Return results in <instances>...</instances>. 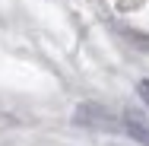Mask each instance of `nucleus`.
Returning <instances> with one entry per match:
<instances>
[{
  "mask_svg": "<svg viewBox=\"0 0 149 146\" xmlns=\"http://www.w3.org/2000/svg\"><path fill=\"white\" fill-rule=\"evenodd\" d=\"M124 121V130L136 140V143H143V146H149V117H143V115H136V111H127V115L120 117Z\"/></svg>",
  "mask_w": 149,
  "mask_h": 146,
  "instance_id": "obj_1",
  "label": "nucleus"
},
{
  "mask_svg": "<svg viewBox=\"0 0 149 146\" xmlns=\"http://www.w3.org/2000/svg\"><path fill=\"white\" fill-rule=\"evenodd\" d=\"M136 92H140V98H143V102L149 105V80H143V83L136 86Z\"/></svg>",
  "mask_w": 149,
  "mask_h": 146,
  "instance_id": "obj_2",
  "label": "nucleus"
}]
</instances>
